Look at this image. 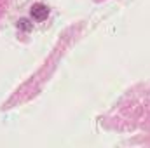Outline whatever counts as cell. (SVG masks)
I'll return each mask as SVG.
<instances>
[{
	"label": "cell",
	"instance_id": "1",
	"mask_svg": "<svg viewBox=\"0 0 150 148\" xmlns=\"http://www.w3.org/2000/svg\"><path fill=\"white\" fill-rule=\"evenodd\" d=\"M49 16V7L44 5V4H35L32 7V18L35 21H44L45 18Z\"/></svg>",
	"mask_w": 150,
	"mask_h": 148
}]
</instances>
